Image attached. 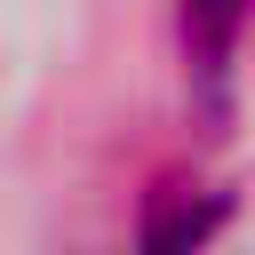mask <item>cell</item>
Returning <instances> with one entry per match:
<instances>
[{"label":"cell","instance_id":"6da1fadb","mask_svg":"<svg viewBox=\"0 0 255 255\" xmlns=\"http://www.w3.org/2000/svg\"><path fill=\"white\" fill-rule=\"evenodd\" d=\"M247 16H255V0H183V40H191L199 72H223V64H231Z\"/></svg>","mask_w":255,"mask_h":255}]
</instances>
